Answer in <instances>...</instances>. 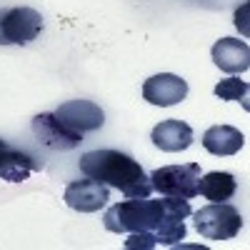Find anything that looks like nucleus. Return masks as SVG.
I'll return each instance as SVG.
<instances>
[{"label": "nucleus", "instance_id": "ddd939ff", "mask_svg": "<svg viewBox=\"0 0 250 250\" xmlns=\"http://www.w3.org/2000/svg\"><path fill=\"white\" fill-rule=\"evenodd\" d=\"M245 145V138L233 125H213L203 133V148L210 155H235Z\"/></svg>", "mask_w": 250, "mask_h": 250}, {"label": "nucleus", "instance_id": "9b49d317", "mask_svg": "<svg viewBox=\"0 0 250 250\" xmlns=\"http://www.w3.org/2000/svg\"><path fill=\"white\" fill-rule=\"evenodd\" d=\"M150 140L165 153H180V150L190 148L195 135H193L190 125L183 123V120H163V123H158L153 128Z\"/></svg>", "mask_w": 250, "mask_h": 250}, {"label": "nucleus", "instance_id": "f257e3e1", "mask_svg": "<svg viewBox=\"0 0 250 250\" xmlns=\"http://www.w3.org/2000/svg\"><path fill=\"white\" fill-rule=\"evenodd\" d=\"M185 218H190V203L185 198L160 200L150 198H128L108 208L105 228L110 233H153L158 245H178L185 240Z\"/></svg>", "mask_w": 250, "mask_h": 250}, {"label": "nucleus", "instance_id": "1a4fd4ad", "mask_svg": "<svg viewBox=\"0 0 250 250\" xmlns=\"http://www.w3.org/2000/svg\"><path fill=\"white\" fill-rule=\"evenodd\" d=\"M108 200H110L108 185H103L93 178L73 180L65 188V203H68V208H73L78 213H98Z\"/></svg>", "mask_w": 250, "mask_h": 250}, {"label": "nucleus", "instance_id": "4468645a", "mask_svg": "<svg viewBox=\"0 0 250 250\" xmlns=\"http://www.w3.org/2000/svg\"><path fill=\"white\" fill-rule=\"evenodd\" d=\"M235 190H238V180L230 173L213 170V173L200 175L198 180V193L210 203H228L235 195Z\"/></svg>", "mask_w": 250, "mask_h": 250}, {"label": "nucleus", "instance_id": "f8f14e48", "mask_svg": "<svg viewBox=\"0 0 250 250\" xmlns=\"http://www.w3.org/2000/svg\"><path fill=\"white\" fill-rule=\"evenodd\" d=\"M35 170H40V163L33 155L18 150V148H10V145H5V148L0 150V180L23 183Z\"/></svg>", "mask_w": 250, "mask_h": 250}, {"label": "nucleus", "instance_id": "7ed1b4c3", "mask_svg": "<svg viewBox=\"0 0 250 250\" xmlns=\"http://www.w3.org/2000/svg\"><path fill=\"white\" fill-rule=\"evenodd\" d=\"M193 218H195V230L205 240H233L243 228L240 210L228 203H210L200 208Z\"/></svg>", "mask_w": 250, "mask_h": 250}, {"label": "nucleus", "instance_id": "9d476101", "mask_svg": "<svg viewBox=\"0 0 250 250\" xmlns=\"http://www.w3.org/2000/svg\"><path fill=\"white\" fill-rule=\"evenodd\" d=\"M213 62L228 75H238L250 68V48L245 40L238 38H220L210 50Z\"/></svg>", "mask_w": 250, "mask_h": 250}, {"label": "nucleus", "instance_id": "2eb2a0df", "mask_svg": "<svg viewBox=\"0 0 250 250\" xmlns=\"http://www.w3.org/2000/svg\"><path fill=\"white\" fill-rule=\"evenodd\" d=\"M248 90H250L248 83L240 80V78H235V75L220 80L218 85H215V95L220 100H240L245 108H248Z\"/></svg>", "mask_w": 250, "mask_h": 250}, {"label": "nucleus", "instance_id": "f03ea898", "mask_svg": "<svg viewBox=\"0 0 250 250\" xmlns=\"http://www.w3.org/2000/svg\"><path fill=\"white\" fill-rule=\"evenodd\" d=\"M80 173L108 188L120 190L125 198H150L153 183L145 175L143 165L120 150H90L80 158Z\"/></svg>", "mask_w": 250, "mask_h": 250}, {"label": "nucleus", "instance_id": "6e6552de", "mask_svg": "<svg viewBox=\"0 0 250 250\" xmlns=\"http://www.w3.org/2000/svg\"><path fill=\"white\" fill-rule=\"evenodd\" d=\"M55 115L65 123L70 130H75L80 135L103 128V123H105V113L100 110V105H95L90 100H68L55 110Z\"/></svg>", "mask_w": 250, "mask_h": 250}, {"label": "nucleus", "instance_id": "423d86ee", "mask_svg": "<svg viewBox=\"0 0 250 250\" xmlns=\"http://www.w3.org/2000/svg\"><path fill=\"white\" fill-rule=\"evenodd\" d=\"M33 133L50 150H73L83 143V135L70 130L55 113H40L33 118Z\"/></svg>", "mask_w": 250, "mask_h": 250}, {"label": "nucleus", "instance_id": "0eeeda50", "mask_svg": "<svg viewBox=\"0 0 250 250\" xmlns=\"http://www.w3.org/2000/svg\"><path fill=\"white\" fill-rule=\"evenodd\" d=\"M185 95H188V83L173 73H160L143 83V98L150 105L170 108V105H178L180 100H185Z\"/></svg>", "mask_w": 250, "mask_h": 250}, {"label": "nucleus", "instance_id": "20e7f679", "mask_svg": "<svg viewBox=\"0 0 250 250\" xmlns=\"http://www.w3.org/2000/svg\"><path fill=\"white\" fill-rule=\"evenodd\" d=\"M198 180H200V165L185 163V165H165L150 173L153 190L168 198H185L190 200L198 195Z\"/></svg>", "mask_w": 250, "mask_h": 250}, {"label": "nucleus", "instance_id": "dca6fc26", "mask_svg": "<svg viewBox=\"0 0 250 250\" xmlns=\"http://www.w3.org/2000/svg\"><path fill=\"white\" fill-rule=\"evenodd\" d=\"M155 235L153 233H130V238L125 240V248L128 250H135V248H143V250H150L155 248Z\"/></svg>", "mask_w": 250, "mask_h": 250}, {"label": "nucleus", "instance_id": "f3484780", "mask_svg": "<svg viewBox=\"0 0 250 250\" xmlns=\"http://www.w3.org/2000/svg\"><path fill=\"white\" fill-rule=\"evenodd\" d=\"M5 145H8V143H5V140H0V150H3V148H5Z\"/></svg>", "mask_w": 250, "mask_h": 250}, {"label": "nucleus", "instance_id": "39448f33", "mask_svg": "<svg viewBox=\"0 0 250 250\" xmlns=\"http://www.w3.org/2000/svg\"><path fill=\"white\" fill-rule=\"evenodd\" d=\"M43 30V18L33 8H0V45H28Z\"/></svg>", "mask_w": 250, "mask_h": 250}]
</instances>
